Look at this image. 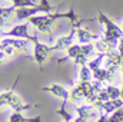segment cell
Returning <instances> with one entry per match:
<instances>
[{
    "label": "cell",
    "instance_id": "cell-8",
    "mask_svg": "<svg viewBox=\"0 0 123 122\" xmlns=\"http://www.w3.org/2000/svg\"><path fill=\"white\" fill-rule=\"evenodd\" d=\"M10 46L16 50V53H29V40L25 39H14V37H1V43Z\"/></svg>",
    "mask_w": 123,
    "mask_h": 122
},
{
    "label": "cell",
    "instance_id": "cell-6",
    "mask_svg": "<svg viewBox=\"0 0 123 122\" xmlns=\"http://www.w3.org/2000/svg\"><path fill=\"white\" fill-rule=\"evenodd\" d=\"M55 50H57L55 45H53V46L43 45V43L39 42L37 34H34V39H33V58H31V59L40 66V69H42V66H43L44 61L47 59L49 53H50V52H55Z\"/></svg>",
    "mask_w": 123,
    "mask_h": 122
},
{
    "label": "cell",
    "instance_id": "cell-16",
    "mask_svg": "<svg viewBox=\"0 0 123 122\" xmlns=\"http://www.w3.org/2000/svg\"><path fill=\"white\" fill-rule=\"evenodd\" d=\"M97 122H107V115H100Z\"/></svg>",
    "mask_w": 123,
    "mask_h": 122
},
{
    "label": "cell",
    "instance_id": "cell-5",
    "mask_svg": "<svg viewBox=\"0 0 123 122\" xmlns=\"http://www.w3.org/2000/svg\"><path fill=\"white\" fill-rule=\"evenodd\" d=\"M17 81H19V78L16 79V82H14V85L12 86V89L4 91L0 95V102H1V106H9V108H12L14 112H23V111H26V109L33 108V105L22 102L20 98L14 93V86H16Z\"/></svg>",
    "mask_w": 123,
    "mask_h": 122
},
{
    "label": "cell",
    "instance_id": "cell-4",
    "mask_svg": "<svg viewBox=\"0 0 123 122\" xmlns=\"http://www.w3.org/2000/svg\"><path fill=\"white\" fill-rule=\"evenodd\" d=\"M94 46L92 45H79V43H74L73 46H70L66 52H67V58L73 59L74 65H87L89 58L94 53Z\"/></svg>",
    "mask_w": 123,
    "mask_h": 122
},
{
    "label": "cell",
    "instance_id": "cell-11",
    "mask_svg": "<svg viewBox=\"0 0 123 122\" xmlns=\"http://www.w3.org/2000/svg\"><path fill=\"white\" fill-rule=\"evenodd\" d=\"M76 33H77V43L79 45H92L99 37L96 34H92L89 30H86L83 27H76Z\"/></svg>",
    "mask_w": 123,
    "mask_h": 122
},
{
    "label": "cell",
    "instance_id": "cell-7",
    "mask_svg": "<svg viewBox=\"0 0 123 122\" xmlns=\"http://www.w3.org/2000/svg\"><path fill=\"white\" fill-rule=\"evenodd\" d=\"M29 22L27 23H23V25H17L14 26L12 30L9 32H1V37H14V39H25V40H29L33 42L34 39V34H29Z\"/></svg>",
    "mask_w": 123,
    "mask_h": 122
},
{
    "label": "cell",
    "instance_id": "cell-10",
    "mask_svg": "<svg viewBox=\"0 0 123 122\" xmlns=\"http://www.w3.org/2000/svg\"><path fill=\"white\" fill-rule=\"evenodd\" d=\"M42 91L53 93L55 96L60 98L63 102H67V101L70 99V92L67 91V89H64L63 86H60V85H56V83H53V85H50V86H43Z\"/></svg>",
    "mask_w": 123,
    "mask_h": 122
},
{
    "label": "cell",
    "instance_id": "cell-15",
    "mask_svg": "<svg viewBox=\"0 0 123 122\" xmlns=\"http://www.w3.org/2000/svg\"><path fill=\"white\" fill-rule=\"evenodd\" d=\"M107 122H123V106L107 116Z\"/></svg>",
    "mask_w": 123,
    "mask_h": 122
},
{
    "label": "cell",
    "instance_id": "cell-2",
    "mask_svg": "<svg viewBox=\"0 0 123 122\" xmlns=\"http://www.w3.org/2000/svg\"><path fill=\"white\" fill-rule=\"evenodd\" d=\"M57 19H69L70 23H72V27H80V25L85 22L83 19H79V16L74 12V7H70V10L66 12V13H63V12L56 13L55 12V13H49V14H37V16L30 17L27 22L30 25H33L37 30L43 32V33H50L53 23Z\"/></svg>",
    "mask_w": 123,
    "mask_h": 122
},
{
    "label": "cell",
    "instance_id": "cell-3",
    "mask_svg": "<svg viewBox=\"0 0 123 122\" xmlns=\"http://www.w3.org/2000/svg\"><path fill=\"white\" fill-rule=\"evenodd\" d=\"M97 19L99 22L105 26V33H103V39L115 49H117L120 40L123 39V29L120 26H117L116 23H113L102 10H97Z\"/></svg>",
    "mask_w": 123,
    "mask_h": 122
},
{
    "label": "cell",
    "instance_id": "cell-1",
    "mask_svg": "<svg viewBox=\"0 0 123 122\" xmlns=\"http://www.w3.org/2000/svg\"><path fill=\"white\" fill-rule=\"evenodd\" d=\"M87 66L92 72L93 79L105 85L115 78L119 66H122V56L119 50L97 53L94 59L87 62Z\"/></svg>",
    "mask_w": 123,
    "mask_h": 122
},
{
    "label": "cell",
    "instance_id": "cell-9",
    "mask_svg": "<svg viewBox=\"0 0 123 122\" xmlns=\"http://www.w3.org/2000/svg\"><path fill=\"white\" fill-rule=\"evenodd\" d=\"M74 111L77 112V118L74 119V122H87L96 112H99L92 103H85L82 106L74 105Z\"/></svg>",
    "mask_w": 123,
    "mask_h": 122
},
{
    "label": "cell",
    "instance_id": "cell-13",
    "mask_svg": "<svg viewBox=\"0 0 123 122\" xmlns=\"http://www.w3.org/2000/svg\"><path fill=\"white\" fill-rule=\"evenodd\" d=\"M13 3V6L17 9H25V7H37L39 4L34 0H10Z\"/></svg>",
    "mask_w": 123,
    "mask_h": 122
},
{
    "label": "cell",
    "instance_id": "cell-14",
    "mask_svg": "<svg viewBox=\"0 0 123 122\" xmlns=\"http://www.w3.org/2000/svg\"><path fill=\"white\" fill-rule=\"evenodd\" d=\"M13 10H16V7H14L13 4H12L10 7H7V9H6V7H1V9H0V22H1L0 25H1V27H3L4 25H7L6 20H7V17L10 16V13H12Z\"/></svg>",
    "mask_w": 123,
    "mask_h": 122
},
{
    "label": "cell",
    "instance_id": "cell-12",
    "mask_svg": "<svg viewBox=\"0 0 123 122\" xmlns=\"http://www.w3.org/2000/svg\"><path fill=\"white\" fill-rule=\"evenodd\" d=\"M9 122H42V116L36 115L33 118H26L22 115V112H13L9 118Z\"/></svg>",
    "mask_w": 123,
    "mask_h": 122
}]
</instances>
